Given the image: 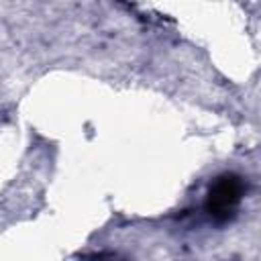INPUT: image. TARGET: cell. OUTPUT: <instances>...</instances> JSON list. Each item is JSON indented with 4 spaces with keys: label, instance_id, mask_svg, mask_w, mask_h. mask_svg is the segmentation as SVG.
Wrapping results in <instances>:
<instances>
[{
    "label": "cell",
    "instance_id": "cell-1",
    "mask_svg": "<svg viewBox=\"0 0 261 261\" xmlns=\"http://www.w3.org/2000/svg\"><path fill=\"white\" fill-rule=\"evenodd\" d=\"M243 196H245L243 177L237 173H222L210 184L204 208L210 214V218L224 222L237 214L243 202Z\"/></svg>",
    "mask_w": 261,
    "mask_h": 261
},
{
    "label": "cell",
    "instance_id": "cell-2",
    "mask_svg": "<svg viewBox=\"0 0 261 261\" xmlns=\"http://www.w3.org/2000/svg\"><path fill=\"white\" fill-rule=\"evenodd\" d=\"M94 261H114V259H102V257H96Z\"/></svg>",
    "mask_w": 261,
    "mask_h": 261
}]
</instances>
